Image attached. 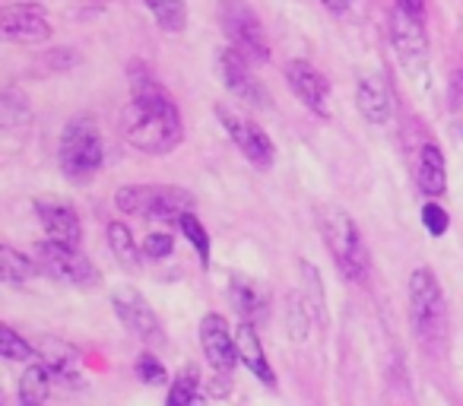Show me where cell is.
<instances>
[{
    "mask_svg": "<svg viewBox=\"0 0 463 406\" xmlns=\"http://www.w3.org/2000/svg\"><path fill=\"white\" fill-rule=\"evenodd\" d=\"M121 130L130 146L149 156L172 153L184 137L178 109L156 83H137L134 99L121 115Z\"/></svg>",
    "mask_w": 463,
    "mask_h": 406,
    "instance_id": "6da1fadb",
    "label": "cell"
},
{
    "mask_svg": "<svg viewBox=\"0 0 463 406\" xmlns=\"http://www.w3.org/2000/svg\"><path fill=\"white\" fill-rule=\"evenodd\" d=\"M410 321L419 343L429 353H441L448 343V305L438 277L429 267H419L410 277Z\"/></svg>",
    "mask_w": 463,
    "mask_h": 406,
    "instance_id": "7a4b0ae2",
    "label": "cell"
},
{
    "mask_svg": "<svg viewBox=\"0 0 463 406\" xmlns=\"http://www.w3.org/2000/svg\"><path fill=\"white\" fill-rule=\"evenodd\" d=\"M321 235L327 241L330 254H334L336 267L343 270V277L353 279V283H368L372 260H368V248L362 241L353 216L340 207L321 210Z\"/></svg>",
    "mask_w": 463,
    "mask_h": 406,
    "instance_id": "3957f363",
    "label": "cell"
},
{
    "mask_svg": "<svg viewBox=\"0 0 463 406\" xmlns=\"http://www.w3.org/2000/svg\"><path fill=\"white\" fill-rule=\"evenodd\" d=\"M115 207L121 213L143 216V220H159V222H178L194 210V197L184 187L172 184H128L118 187Z\"/></svg>",
    "mask_w": 463,
    "mask_h": 406,
    "instance_id": "277c9868",
    "label": "cell"
},
{
    "mask_svg": "<svg viewBox=\"0 0 463 406\" xmlns=\"http://www.w3.org/2000/svg\"><path fill=\"white\" fill-rule=\"evenodd\" d=\"M61 168H64L67 178L86 181L90 175H96L105 162V143L99 127L92 124V118H73L64 127L61 137Z\"/></svg>",
    "mask_w": 463,
    "mask_h": 406,
    "instance_id": "5b68a950",
    "label": "cell"
},
{
    "mask_svg": "<svg viewBox=\"0 0 463 406\" xmlns=\"http://www.w3.org/2000/svg\"><path fill=\"white\" fill-rule=\"evenodd\" d=\"M219 23L241 58L258 61V64L270 58V42H267L264 26L245 0H219Z\"/></svg>",
    "mask_w": 463,
    "mask_h": 406,
    "instance_id": "8992f818",
    "label": "cell"
},
{
    "mask_svg": "<svg viewBox=\"0 0 463 406\" xmlns=\"http://www.w3.org/2000/svg\"><path fill=\"white\" fill-rule=\"evenodd\" d=\"M35 260L48 277L61 279L67 286H77V289H92L99 283V270L86 254H80L77 248L58 245V241H39L35 245Z\"/></svg>",
    "mask_w": 463,
    "mask_h": 406,
    "instance_id": "52a82bcc",
    "label": "cell"
},
{
    "mask_svg": "<svg viewBox=\"0 0 463 406\" xmlns=\"http://www.w3.org/2000/svg\"><path fill=\"white\" fill-rule=\"evenodd\" d=\"M216 118L225 134L232 137V143L241 149V156H245L251 165H258V168L273 165V153H277V149H273V140L267 137L264 127H258L251 118H245L239 109H232V105H216Z\"/></svg>",
    "mask_w": 463,
    "mask_h": 406,
    "instance_id": "ba28073f",
    "label": "cell"
},
{
    "mask_svg": "<svg viewBox=\"0 0 463 406\" xmlns=\"http://www.w3.org/2000/svg\"><path fill=\"white\" fill-rule=\"evenodd\" d=\"M391 39H393V48H397L400 64L422 83V80L429 77V39H425L422 20L403 14V10H393Z\"/></svg>",
    "mask_w": 463,
    "mask_h": 406,
    "instance_id": "9c48e42d",
    "label": "cell"
},
{
    "mask_svg": "<svg viewBox=\"0 0 463 406\" xmlns=\"http://www.w3.org/2000/svg\"><path fill=\"white\" fill-rule=\"evenodd\" d=\"M216 73L222 80V86L245 105H254V109H270V96H267L264 83L251 73L248 67V58H241L235 48H222L216 54Z\"/></svg>",
    "mask_w": 463,
    "mask_h": 406,
    "instance_id": "30bf717a",
    "label": "cell"
},
{
    "mask_svg": "<svg viewBox=\"0 0 463 406\" xmlns=\"http://www.w3.org/2000/svg\"><path fill=\"white\" fill-rule=\"evenodd\" d=\"M111 305H115L121 324L137 336V340L149 343V346H162L165 334H162L159 317H156V311L149 308V302L134 289V286H118L115 296H111Z\"/></svg>",
    "mask_w": 463,
    "mask_h": 406,
    "instance_id": "8fae6325",
    "label": "cell"
},
{
    "mask_svg": "<svg viewBox=\"0 0 463 406\" xmlns=\"http://www.w3.org/2000/svg\"><path fill=\"white\" fill-rule=\"evenodd\" d=\"M286 83L305 109H311L317 118H330V83L308 61H289L286 64Z\"/></svg>",
    "mask_w": 463,
    "mask_h": 406,
    "instance_id": "7c38bea8",
    "label": "cell"
},
{
    "mask_svg": "<svg viewBox=\"0 0 463 406\" xmlns=\"http://www.w3.org/2000/svg\"><path fill=\"white\" fill-rule=\"evenodd\" d=\"M200 343H203L206 362L216 368L219 374H232L235 362H241L239 355V343L232 336L229 321L222 315H206L200 321Z\"/></svg>",
    "mask_w": 463,
    "mask_h": 406,
    "instance_id": "4fadbf2b",
    "label": "cell"
},
{
    "mask_svg": "<svg viewBox=\"0 0 463 406\" xmlns=\"http://www.w3.org/2000/svg\"><path fill=\"white\" fill-rule=\"evenodd\" d=\"M35 213H39L42 226H45L52 241L67 245V248L80 245L83 229H80V216H77V210H73V203H67L64 197H39L35 200Z\"/></svg>",
    "mask_w": 463,
    "mask_h": 406,
    "instance_id": "5bb4252c",
    "label": "cell"
},
{
    "mask_svg": "<svg viewBox=\"0 0 463 406\" xmlns=\"http://www.w3.org/2000/svg\"><path fill=\"white\" fill-rule=\"evenodd\" d=\"M35 353H39V365L45 368L54 381L80 384V378H83L80 349H73L71 343L58 340V336H42V340L35 343Z\"/></svg>",
    "mask_w": 463,
    "mask_h": 406,
    "instance_id": "9a60e30c",
    "label": "cell"
},
{
    "mask_svg": "<svg viewBox=\"0 0 463 406\" xmlns=\"http://www.w3.org/2000/svg\"><path fill=\"white\" fill-rule=\"evenodd\" d=\"M0 33L7 42H20V45H35V42H45L52 35V26L42 16L39 7L33 4H23V7H4L0 14Z\"/></svg>",
    "mask_w": 463,
    "mask_h": 406,
    "instance_id": "2e32d148",
    "label": "cell"
},
{
    "mask_svg": "<svg viewBox=\"0 0 463 406\" xmlns=\"http://www.w3.org/2000/svg\"><path fill=\"white\" fill-rule=\"evenodd\" d=\"M355 96H359L362 115H365L372 124H387V121H391L393 96H391V86H387L384 77H378V73H362Z\"/></svg>",
    "mask_w": 463,
    "mask_h": 406,
    "instance_id": "e0dca14e",
    "label": "cell"
},
{
    "mask_svg": "<svg viewBox=\"0 0 463 406\" xmlns=\"http://www.w3.org/2000/svg\"><path fill=\"white\" fill-rule=\"evenodd\" d=\"M229 298L235 305V311L245 317H264L267 315V305H270V292L260 279L251 277H232L229 283Z\"/></svg>",
    "mask_w": 463,
    "mask_h": 406,
    "instance_id": "ac0fdd59",
    "label": "cell"
},
{
    "mask_svg": "<svg viewBox=\"0 0 463 406\" xmlns=\"http://www.w3.org/2000/svg\"><path fill=\"white\" fill-rule=\"evenodd\" d=\"M416 181L422 187L425 197H438L448 187V172H444V156L435 143H425L419 149V162H416Z\"/></svg>",
    "mask_w": 463,
    "mask_h": 406,
    "instance_id": "d6986e66",
    "label": "cell"
},
{
    "mask_svg": "<svg viewBox=\"0 0 463 406\" xmlns=\"http://www.w3.org/2000/svg\"><path fill=\"white\" fill-rule=\"evenodd\" d=\"M235 343H239V355H241V362H245L248 368H251L254 374H258L264 384H273V368H270V362H267V355H264V346H260V336H258V330L251 327V324H241L239 330H235Z\"/></svg>",
    "mask_w": 463,
    "mask_h": 406,
    "instance_id": "ffe728a7",
    "label": "cell"
},
{
    "mask_svg": "<svg viewBox=\"0 0 463 406\" xmlns=\"http://www.w3.org/2000/svg\"><path fill=\"white\" fill-rule=\"evenodd\" d=\"M33 115H29V99L20 90H4L0 96V124L7 130H23L29 127Z\"/></svg>",
    "mask_w": 463,
    "mask_h": 406,
    "instance_id": "44dd1931",
    "label": "cell"
},
{
    "mask_svg": "<svg viewBox=\"0 0 463 406\" xmlns=\"http://www.w3.org/2000/svg\"><path fill=\"white\" fill-rule=\"evenodd\" d=\"M48 391H52V374H48L42 365H29L20 378L23 406H42L48 400Z\"/></svg>",
    "mask_w": 463,
    "mask_h": 406,
    "instance_id": "7402d4cb",
    "label": "cell"
},
{
    "mask_svg": "<svg viewBox=\"0 0 463 406\" xmlns=\"http://www.w3.org/2000/svg\"><path fill=\"white\" fill-rule=\"evenodd\" d=\"M146 7L165 33H181V29L187 26L184 0H146Z\"/></svg>",
    "mask_w": 463,
    "mask_h": 406,
    "instance_id": "603a6c76",
    "label": "cell"
},
{
    "mask_svg": "<svg viewBox=\"0 0 463 406\" xmlns=\"http://www.w3.org/2000/svg\"><path fill=\"white\" fill-rule=\"evenodd\" d=\"M0 277L7 279V283H29L35 277V267L33 260H26L20 251H14L10 245L0 248Z\"/></svg>",
    "mask_w": 463,
    "mask_h": 406,
    "instance_id": "cb8c5ba5",
    "label": "cell"
},
{
    "mask_svg": "<svg viewBox=\"0 0 463 406\" xmlns=\"http://www.w3.org/2000/svg\"><path fill=\"white\" fill-rule=\"evenodd\" d=\"M109 245H111V251H115V258L121 267H128V270H137V267H140V258H137V248H134V235H130L128 226L111 222L109 226Z\"/></svg>",
    "mask_w": 463,
    "mask_h": 406,
    "instance_id": "d4e9b609",
    "label": "cell"
},
{
    "mask_svg": "<svg viewBox=\"0 0 463 406\" xmlns=\"http://www.w3.org/2000/svg\"><path fill=\"white\" fill-rule=\"evenodd\" d=\"M298 267H302V277H305V302L315 308L317 321H327V308H324V286H321V277H317L315 264L298 260Z\"/></svg>",
    "mask_w": 463,
    "mask_h": 406,
    "instance_id": "484cf974",
    "label": "cell"
},
{
    "mask_svg": "<svg viewBox=\"0 0 463 406\" xmlns=\"http://www.w3.org/2000/svg\"><path fill=\"white\" fill-rule=\"evenodd\" d=\"M0 355H7L10 362H26L33 359V355H39L33 349V343H26V336H20L14 327H0Z\"/></svg>",
    "mask_w": 463,
    "mask_h": 406,
    "instance_id": "4316f807",
    "label": "cell"
},
{
    "mask_svg": "<svg viewBox=\"0 0 463 406\" xmlns=\"http://www.w3.org/2000/svg\"><path fill=\"white\" fill-rule=\"evenodd\" d=\"M286 327H289V336L296 343H302L308 336V302L302 296H289V305H286Z\"/></svg>",
    "mask_w": 463,
    "mask_h": 406,
    "instance_id": "83f0119b",
    "label": "cell"
},
{
    "mask_svg": "<svg viewBox=\"0 0 463 406\" xmlns=\"http://www.w3.org/2000/svg\"><path fill=\"white\" fill-rule=\"evenodd\" d=\"M194 393H197V368H184V372L175 378L165 406H191Z\"/></svg>",
    "mask_w": 463,
    "mask_h": 406,
    "instance_id": "f1b7e54d",
    "label": "cell"
},
{
    "mask_svg": "<svg viewBox=\"0 0 463 406\" xmlns=\"http://www.w3.org/2000/svg\"><path fill=\"white\" fill-rule=\"evenodd\" d=\"M178 226H181V232H184L187 239H191V245L197 248V254H200V260H203V267L210 264V235H206V229L200 226V222L194 220L191 213L181 216Z\"/></svg>",
    "mask_w": 463,
    "mask_h": 406,
    "instance_id": "f546056e",
    "label": "cell"
},
{
    "mask_svg": "<svg viewBox=\"0 0 463 406\" xmlns=\"http://www.w3.org/2000/svg\"><path fill=\"white\" fill-rule=\"evenodd\" d=\"M137 378H140L143 384H162L168 374H165V365H162L153 353H146V355L137 359Z\"/></svg>",
    "mask_w": 463,
    "mask_h": 406,
    "instance_id": "4dcf8cb0",
    "label": "cell"
},
{
    "mask_svg": "<svg viewBox=\"0 0 463 406\" xmlns=\"http://www.w3.org/2000/svg\"><path fill=\"white\" fill-rule=\"evenodd\" d=\"M422 222H425V229L435 235V239L448 232V213H444L438 203H425V207H422Z\"/></svg>",
    "mask_w": 463,
    "mask_h": 406,
    "instance_id": "1f68e13d",
    "label": "cell"
},
{
    "mask_svg": "<svg viewBox=\"0 0 463 406\" xmlns=\"http://www.w3.org/2000/svg\"><path fill=\"white\" fill-rule=\"evenodd\" d=\"M143 254H146V258H156V260L168 258V254H172V239L162 235V232L146 235V241H143Z\"/></svg>",
    "mask_w": 463,
    "mask_h": 406,
    "instance_id": "d6a6232c",
    "label": "cell"
},
{
    "mask_svg": "<svg viewBox=\"0 0 463 406\" xmlns=\"http://www.w3.org/2000/svg\"><path fill=\"white\" fill-rule=\"evenodd\" d=\"M48 64L58 67V71H67V67H77L80 64V54L73 48H58V52L48 54Z\"/></svg>",
    "mask_w": 463,
    "mask_h": 406,
    "instance_id": "836d02e7",
    "label": "cell"
},
{
    "mask_svg": "<svg viewBox=\"0 0 463 406\" xmlns=\"http://www.w3.org/2000/svg\"><path fill=\"white\" fill-rule=\"evenodd\" d=\"M450 102H454V109H463V71L450 77Z\"/></svg>",
    "mask_w": 463,
    "mask_h": 406,
    "instance_id": "e575fe53",
    "label": "cell"
},
{
    "mask_svg": "<svg viewBox=\"0 0 463 406\" xmlns=\"http://www.w3.org/2000/svg\"><path fill=\"white\" fill-rule=\"evenodd\" d=\"M397 10H403V14H410V16H416V20H422L425 0H397Z\"/></svg>",
    "mask_w": 463,
    "mask_h": 406,
    "instance_id": "d590c367",
    "label": "cell"
},
{
    "mask_svg": "<svg viewBox=\"0 0 463 406\" xmlns=\"http://www.w3.org/2000/svg\"><path fill=\"white\" fill-rule=\"evenodd\" d=\"M321 4H324V7H330V10H346L353 0H321Z\"/></svg>",
    "mask_w": 463,
    "mask_h": 406,
    "instance_id": "8d00e7d4",
    "label": "cell"
}]
</instances>
